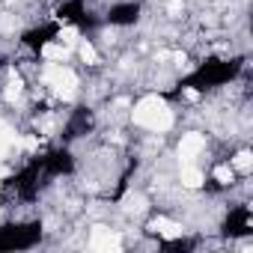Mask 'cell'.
I'll list each match as a JSON object with an SVG mask.
<instances>
[{
	"mask_svg": "<svg viewBox=\"0 0 253 253\" xmlns=\"http://www.w3.org/2000/svg\"><path fill=\"white\" fill-rule=\"evenodd\" d=\"M42 57H45L48 63H63V60L69 57V48H66L63 42H51V45L42 48Z\"/></svg>",
	"mask_w": 253,
	"mask_h": 253,
	"instance_id": "8",
	"label": "cell"
},
{
	"mask_svg": "<svg viewBox=\"0 0 253 253\" xmlns=\"http://www.w3.org/2000/svg\"><path fill=\"white\" fill-rule=\"evenodd\" d=\"M203 152H206V137L203 134H197V131L182 134V140H179V161L182 164H194Z\"/></svg>",
	"mask_w": 253,
	"mask_h": 253,
	"instance_id": "3",
	"label": "cell"
},
{
	"mask_svg": "<svg viewBox=\"0 0 253 253\" xmlns=\"http://www.w3.org/2000/svg\"><path fill=\"white\" fill-rule=\"evenodd\" d=\"M78 54H81V60H84V63H89V66H95V63H98V51H95L89 42H81Z\"/></svg>",
	"mask_w": 253,
	"mask_h": 253,
	"instance_id": "10",
	"label": "cell"
},
{
	"mask_svg": "<svg viewBox=\"0 0 253 253\" xmlns=\"http://www.w3.org/2000/svg\"><path fill=\"white\" fill-rule=\"evenodd\" d=\"M18 95H21V81H18V78H12V81L6 84V101H15Z\"/></svg>",
	"mask_w": 253,
	"mask_h": 253,
	"instance_id": "12",
	"label": "cell"
},
{
	"mask_svg": "<svg viewBox=\"0 0 253 253\" xmlns=\"http://www.w3.org/2000/svg\"><path fill=\"white\" fill-rule=\"evenodd\" d=\"M18 27V21H15V15H0V30H15Z\"/></svg>",
	"mask_w": 253,
	"mask_h": 253,
	"instance_id": "14",
	"label": "cell"
},
{
	"mask_svg": "<svg viewBox=\"0 0 253 253\" xmlns=\"http://www.w3.org/2000/svg\"><path fill=\"white\" fill-rule=\"evenodd\" d=\"M149 229H152L155 235H161V238H170V241H173V238H182V232H185L176 220H167V217H155V220L149 223Z\"/></svg>",
	"mask_w": 253,
	"mask_h": 253,
	"instance_id": "5",
	"label": "cell"
},
{
	"mask_svg": "<svg viewBox=\"0 0 253 253\" xmlns=\"http://www.w3.org/2000/svg\"><path fill=\"white\" fill-rule=\"evenodd\" d=\"M131 116H134V122L140 125V128H146V131H152V134H164V131L173 128V110H170V104H167L161 95H146V98H140V101L134 104Z\"/></svg>",
	"mask_w": 253,
	"mask_h": 253,
	"instance_id": "1",
	"label": "cell"
},
{
	"mask_svg": "<svg viewBox=\"0 0 253 253\" xmlns=\"http://www.w3.org/2000/svg\"><path fill=\"white\" fill-rule=\"evenodd\" d=\"M122 211L125 214H140V211H146V197L143 194H128L122 200Z\"/></svg>",
	"mask_w": 253,
	"mask_h": 253,
	"instance_id": "7",
	"label": "cell"
},
{
	"mask_svg": "<svg viewBox=\"0 0 253 253\" xmlns=\"http://www.w3.org/2000/svg\"><path fill=\"white\" fill-rule=\"evenodd\" d=\"M89 247L92 250H122V238L107 226H95L89 235Z\"/></svg>",
	"mask_w": 253,
	"mask_h": 253,
	"instance_id": "4",
	"label": "cell"
},
{
	"mask_svg": "<svg viewBox=\"0 0 253 253\" xmlns=\"http://www.w3.org/2000/svg\"><path fill=\"white\" fill-rule=\"evenodd\" d=\"M235 173H250V167H253V155L244 149V152H238L235 158H232V164H229Z\"/></svg>",
	"mask_w": 253,
	"mask_h": 253,
	"instance_id": "9",
	"label": "cell"
},
{
	"mask_svg": "<svg viewBox=\"0 0 253 253\" xmlns=\"http://www.w3.org/2000/svg\"><path fill=\"white\" fill-rule=\"evenodd\" d=\"M182 185L185 188H191V191H197V188H203V182H206V176H203V170L197 167V164H182Z\"/></svg>",
	"mask_w": 253,
	"mask_h": 253,
	"instance_id": "6",
	"label": "cell"
},
{
	"mask_svg": "<svg viewBox=\"0 0 253 253\" xmlns=\"http://www.w3.org/2000/svg\"><path fill=\"white\" fill-rule=\"evenodd\" d=\"M60 42H63V45L78 42V30H75V27H63V30H60Z\"/></svg>",
	"mask_w": 253,
	"mask_h": 253,
	"instance_id": "13",
	"label": "cell"
},
{
	"mask_svg": "<svg viewBox=\"0 0 253 253\" xmlns=\"http://www.w3.org/2000/svg\"><path fill=\"white\" fill-rule=\"evenodd\" d=\"M42 81H45L60 98H66V101H72L75 92H78V75H75L72 69H66L63 63H48V66L42 69Z\"/></svg>",
	"mask_w": 253,
	"mask_h": 253,
	"instance_id": "2",
	"label": "cell"
},
{
	"mask_svg": "<svg viewBox=\"0 0 253 253\" xmlns=\"http://www.w3.org/2000/svg\"><path fill=\"white\" fill-rule=\"evenodd\" d=\"M167 12H170L173 18H179V15L185 12V3H182V0H170V3H167Z\"/></svg>",
	"mask_w": 253,
	"mask_h": 253,
	"instance_id": "15",
	"label": "cell"
},
{
	"mask_svg": "<svg viewBox=\"0 0 253 253\" xmlns=\"http://www.w3.org/2000/svg\"><path fill=\"white\" fill-rule=\"evenodd\" d=\"M214 179H217L220 185H229V182L235 179V170H232L229 164H217V167H214Z\"/></svg>",
	"mask_w": 253,
	"mask_h": 253,
	"instance_id": "11",
	"label": "cell"
}]
</instances>
